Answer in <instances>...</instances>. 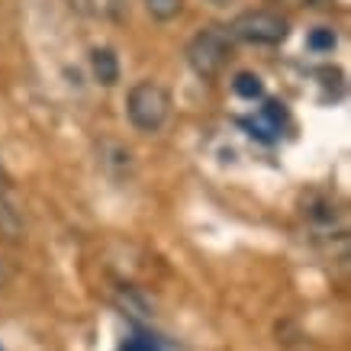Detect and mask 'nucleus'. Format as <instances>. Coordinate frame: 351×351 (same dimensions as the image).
Here are the masks:
<instances>
[{
    "label": "nucleus",
    "instance_id": "f257e3e1",
    "mask_svg": "<svg viewBox=\"0 0 351 351\" xmlns=\"http://www.w3.org/2000/svg\"><path fill=\"white\" fill-rule=\"evenodd\" d=\"M184 55H187V64L193 68V75L203 77V81H213V77L223 75V68L232 58V36L223 26H206L187 43Z\"/></svg>",
    "mask_w": 351,
    "mask_h": 351
},
{
    "label": "nucleus",
    "instance_id": "f03ea898",
    "mask_svg": "<svg viewBox=\"0 0 351 351\" xmlns=\"http://www.w3.org/2000/svg\"><path fill=\"white\" fill-rule=\"evenodd\" d=\"M126 113H129V123L138 132H158L168 123V113H171L168 90L161 84H155V81H138L126 97Z\"/></svg>",
    "mask_w": 351,
    "mask_h": 351
},
{
    "label": "nucleus",
    "instance_id": "7ed1b4c3",
    "mask_svg": "<svg viewBox=\"0 0 351 351\" xmlns=\"http://www.w3.org/2000/svg\"><path fill=\"white\" fill-rule=\"evenodd\" d=\"M232 43H252V45H280L290 36V23L280 13L271 10H245L232 20V26H226Z\"/></svg>",
    "mask_w": 351,
    "mask_h": 351
},
{
    "label": "nucleus",
    "instance_id": "20e7f679",
    "mask_svg": "<svg viewBox=\"0 0 351 351\" xmlns=\"http://www.w3.org/2000/svg\"><path fill=\"white\" fill-rule=\"evenodd\" d=\"M90 75H94L97 84L104 87H113L119 81V55L113 49H94L90 52Z\"/></svg>",
    "mask_w": 351,
    "mask_h": 351
},
{
    "label": "nucleus",
    "instance_id": "39448f33",
    "mask_svg": "<svg viewBox=\"0 0 351 351\" xmlns=\"http://www.w3.org/2000/svg\"><path fill=\"white\" fill-rule=\"evenodd\" d=\"M232 94L242 97V100H261L265 97V81L255 71H239L232 77Z\"/></svg>",
    "mask_w": 351,
    "mask_h": 351
},
{
    "label": "nucleus",
    "instance_id": "423d86ee",
    "mask_svg": "<svg viewBox=\"0 0 351 351\" xmlns=\"http://www.w3.org/2000/svg\"><path fill=\"white\" fill-rule=\"evenodd\" d=\"M306 45H309V52L326 55L339 45V36H335V29H329V26H316V29H309Z\"/></svg>",
    "mask_w": 351,
    "mask_h": 351
},
{
    "label": "nucleus",
    "instance_id": "0eeeda50",
    "mask_svg": "<svg viewBox=\"0 0 351 351\" xmlns=\"http://www.w3.org/2000/svg\"><path fill=\"white\" fill-rule=\"evenodd\" d=\"M145 10H149L155 20L168 23L184 10V0H145Z\"/></svg>",
    "mask_w": 351,
    "mask_h": 351
},
{
    "label": "nucleus",
    "instance_id": "6e6552de",
    "mask_svg": "<svg viewBox=\"0 0 351 351\" xmlns=\"http://www.w3.org/2000/svg\"><path fill=\"white\" fill-rule=\"evenodd\" d=\"M0 232L7 239H20V216H16L10 203L3 200V193H0Z\"/></svg>",
    "mask_w": 351,
    "mask_h": 351
},
{
    "label": "nucleus",
    "instance_id": "1a4fd4ad",
    "mask_svg": "<svg viewBox=\"0 0 351 351\" xmlns=\"http://www.w3.org/2000/svg\"><path fill=\"white\" fill-rule=\"evenodd\" d=\"M119 351H158V348H155L149 339H129L119 345Z\"/></svg>",
    "mask_w": 351,
    "mask_h": 351
},
{
    "label": "nucleus",
    "instance_id": "9d476101",
    "mask_svg": "<svg viewBox=\"0 0 351 351\" xmlns=\"http://www.w3.org/2000/svg\"><path fill=\"white\" fill-rule=\"evenodd\" d=\"M10 277H13V271H10V265L0 258V287H7L10 284Z\"/></svg>",
    "mask_w": 351,
    "mask_h": 351
},
{
    "label": "nucleus",
    "instance_id": "9b49d317",
    "mask_svg": "<svg viewBox=\"0 0 351 351\" xmlns=\"http://www.w3.org/2000/svg\"><path fill=\"white\" fill-rule=\"evenodd\" d=\"M300 3H309V7H319V3H326V0H300Z\"/></svg>",
    "mask_w": 351,
    "mask_h": 351
},
{
    "label": "nucleus",
    "instance_id": "f8f14e48",
    "mask_svg": "<svg viewBox=\"0 0 351 351\" xmlns=\"http://www.w3.org/2000/svg\"><path fill=\"white\" fill-rule=\"evenodd\" d=\"M210 3H223V0H210Z\"/></svg>",
    "mask_w": 351,
    "mask_h": 351
}]
</instances>
